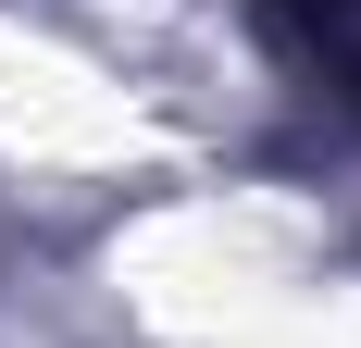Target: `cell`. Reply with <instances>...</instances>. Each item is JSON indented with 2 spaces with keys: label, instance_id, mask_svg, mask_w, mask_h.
Listing matches in <instances>:
<instances>
[{
  "label": "cell",
  "instance_id": "1",
  "mask_svg": "<svg viewBox=\"0 0 361 348\" xmlns=\"http://www.w3.org/2000/svg\"><path fill=\"white\" fill-rule=\"evenodd\" d=\"M262 13H274V37L324 75L336 100H361V0H262Z\"/></svg>",
  "mask_w": 361,
  "mask_h": 348
}]
</instances>
